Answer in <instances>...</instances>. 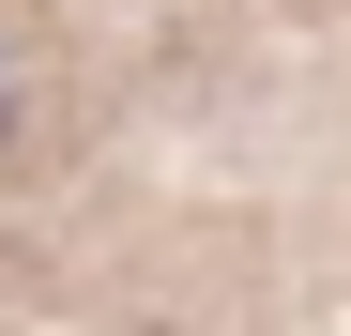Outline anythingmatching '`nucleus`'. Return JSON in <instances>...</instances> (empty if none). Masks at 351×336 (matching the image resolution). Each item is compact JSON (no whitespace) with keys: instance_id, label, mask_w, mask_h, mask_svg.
<instances>
[]
</instances>
